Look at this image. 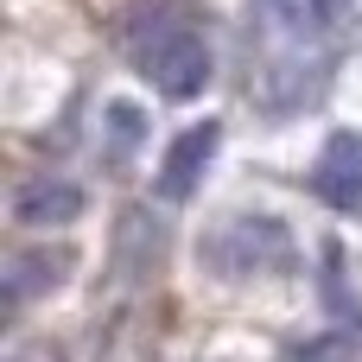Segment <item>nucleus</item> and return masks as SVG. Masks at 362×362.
<instances>
[{
  "label": "nucleus",
  "mask_w": 362,
  "mask_h": 362,
  "mask_svg": "<svg viewBox=\"0 0 362 362\" xmlns=\"http://www.w3.org/2000/svg\"><path fill=\"white\" fill-rule=\"evenodd\" d=\"M121 51H127V64H134L146 83H159V95H172V102H191V95H204V83H210V38H204V25H197L185 6H172V0H140V6H127V13H121Z\"/></svg>",
  "instance_id": "f257e3e1"
},
{
  "label": "nucleus",
  "mask_w": 362,
  "mask_h": 362,
  "mask_svg": "<svg viewBox=\"0 0 362 362\" xmlns=\"http://www.w3.org/2000/svg\"><path fill=\"white\" fill-rule=\"evenodd\" d=\"M356 337L350 331H325V337H305V344H293L286 362H356Z\"/></svg>",
  "instance_id": "0eeeda50"
},
{
  "label": "nucleus",
  "mask_w": 362,
  "mask_h": 362,
  "mask_svg": "<svg viewBox=\"0 0 362 362\" xmlns=\"http://www.w3.org/2000/svg\"><path fill=\"white\" fill-rule=\"evenodd\" d=\"M83 210V191L70 185V178H32V185H19V197H13V216L25 223V229H57V223H70Z\"/></svg>",
  "instance_id": "39448f33"
},
{
  "label": "nucleus",
  "mask_w": 362,
  "mask_h": 362,
  "mask_svg": "<svg viewBox=\"0 0 362 362\" xmlns=\"http://www.w3.org/2000/svg\"><path fill=\"white\" fill-rule=\"evenodd\" d=\"M64 267H70V255H51V248H38V255H13V261H6V299L25 305V299H32L38 286H51Z\"/></svg>",
  "instance_id": "423d86ee"
},
{
  "label": "nucleus",
  "mask_w": 362,
  "mask_h": 362,
  "mask_svg": "<svg viewBox=\"0 0 362 362\" xmlns=\"http://www.w3.org/2000/svg\"><path fill=\"white\" fill-rule=\"evenodd\" d=\"M216 140H223V127H216V121H197V127H185V134L165 146V159H159V191H165L172 204H185V197L204 185V165L216 159Z\"/></svg>",
  "instance_id": "20e7f679"
},
{
  "label": "nucleus",
  "mask_w": 362,
  "mask_h": 362,
  "mask_svg": "<svg viewBox=\"0 0 362 362\" xmlns=\"http://www.w3.org/2000/svg\"><path fill=\"white\" fill-rule=\"evenodd\" d=\"M197 261L223 280H255V274H280L293 267V235L274 223V216H229L223 229L204 235Z\"/></svg>",
  "instance_id": "f03ea898"
},
{
  "label": "nucleus",
  "mask_w": 362,
  "mask_h": 362,
  "mask_svg": "<svg viewBox=\"0 0 362 362\" xmlns=\"http://www.w3.org/2000/svg\"><path fill=\"white\" fill-rule=\"evenodd\" d=\"M312 191H318V204H331L344 216L362 210V134L356 127H337L325 140V153L312 165Z\"/></svg>",
  "instance_id": "7ed1b4c3"
}]
</instances>
